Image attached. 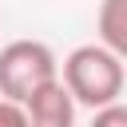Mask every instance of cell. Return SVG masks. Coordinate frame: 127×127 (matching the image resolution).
Returning <instances> with one entry per match:
<instances>
[{
    "instance_id": "6da1fadb",
    "label": "cell",
    "mask_w": 127,
    "mask_h": 127,
    "mask_svg": "<svg viewBox=\"0 0 127 127\" xmlns=\"http://www.w3.org/2000/svg\"><path fill=\"white\" fill-rule=\"evenodd\" d=\"M60 79L64 87L71 91L75 107H103V103H115L123 95V83H127V67H123V56L111 52L107 44H79L64 56L60 64Z\"/></svg>"
},
{
    "instance_id": "7a4b0ae2",
    "label": "cell",
    "mask_w": 127,
    "mask_h": 127,
    "mask_svg": "<svg viewBox=\"0 0 127 127\" xmlns=\"http://www.w3.org/2000/svg\"><path fill=\"white\" fill-rule=\"evenodd\" d=\"M60 75V60L44 40H12L0 48V95L20 99Z\"/></svg>"
},
{
    "instance_id": "3957f363",
    "label": "cell",
    "mask_w": 127,
    "mask_h": 127,
    "mask_svg": "<svg viewBox=\"0 0 127 127\" xmlns=\"http://www.w3.org/2000/svg\"><path fill=\"white\" fill-rule=\"evenodd\" d=\"M24 111H28V123L32 127H71L75 123V99L71 91L64 87V79H48L40 83L32 95H24Z\"/></svg>"
},
{
    "instance_id": "277c9868",
    "label": "cell",
    "mask_w": 127,
    "mask_h": 127,
    "mask_svg": "<svg viewBox=\"0 0 127 127\" xmlns=\"http://www.w3.org/2000/svg\"><path fill=\"white\" fill-rule=\"evenodd\" d=\"M95 40L127 56V0H103L95 12Z\"/></svg>"
},
{
    "instance_id": "5b68a950",
    "label": "cell",
    "mask_w": 127,
    "mask_h": 127,
    "mask_svg": "<svg viewBox=\"0 0 127 127\" xmlns=\"http://www.w3.org/2000/svg\"><path fill=\"white\" fill-rule=\"evenodd\" d=\"M0 127H28V111H24L20 99L0 95Z\"/></svg>"
}]
</instances>
